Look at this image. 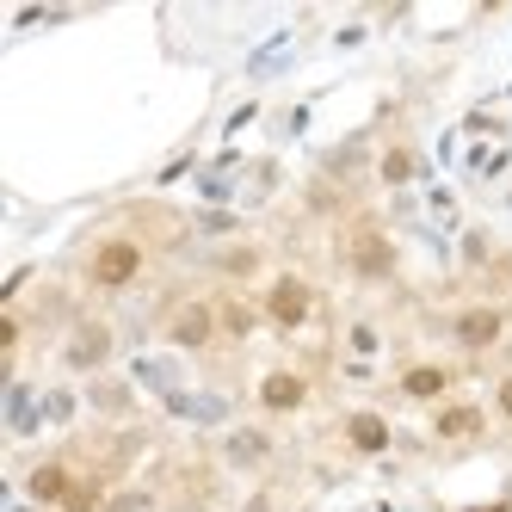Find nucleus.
Masks as SVG:
<instances>
[{
	"label": "nucleus",
	"mask_w": 512,
	"mask_h": 512,
	"mask_svg": "<svg viewBox=\"0 0 512 512\" xmlns=\"http://www.w3.org/2000/svg\"><path fill=\"white\" fill-rule=\"evenodd\" d=\"M260 401H266L272 414H290V408H303V401H309V383H303L297 371H272V377L260 383Z\"/></svg>",
	"instance_id": "6"
},
{
	"label": "nucleus",
	"mask_w": 512,
	"mask_h": 512,
	"mask_svg": "<svg viewBox=\"0 0 512 512\" xmlns=\"http://www.w3.org/2000/svg\"><path fill=\"white\" fill-rule=\"evenodd\" d=\"M475 512H512V506H475Z\"/></svg>",
	"instance_id": "16"
},
{
	"label": "nucleus",
	"mask_w": 512,
	"mask_h": 512,
	"mask_svg": "<svg viewBox=\"0 0 512 512\" xmlns=\"http://www.w3.org/2000/svg\"><path fill=\"white\" fill-rule=\"evenodd\" d=\"M475 432H482V414L475 408H445L438 414V438H475Z\"/></svg>",
	"instance_id": "10"
},
{
	"label": "nucleus",
	"mask_w": 512,
	"mask_h": 512,
	"mask_svg": "<svg viewBox=\"0 0 512 512\" xmlns=\"http://www.w3.org/2000/svg\"><path fill=\"white\" fill-rule=\"evenodd\" d=\"M457 340L463 346H494L500 340V309H469V315H457Z\"/></svg>",
	"instance_id": "8"
},
{
	"label": "nucleus",
	"mask_w": 512,
	"mask_h": 512,
	"mask_svg": "<svg viewBox=\"0 0 512 512\" xmlns=\"http://www.w3.org/2000/svg\"><path fill=\"white\" fill-rule=\"evenodd\" d=\"M210 334H216L210 303H186V309L167 321V340H173V346H210Z\"/></svg>",
	"instance_id": "5"
},
{
	"label": "nucleus",
	"mask_w": 512,
	"mask_h": 512,
	"mask_svg": "<svg viewBox=\"0 0 512 512\" xmlns=\"http://www.w3.org/2000/svg\"><path fill=\"white\" fill-rule=\"evenodd\" d=\"M93 506H99V488H75L62 500V512H93Z\"/></svg>",
	"instance_id": "12"
},
{
	"label": "nucleus",
	"mask_w": 512,
	"mask_h": 512,
	"mask_svg": "<svg viewBox=\"0 0 512 512\" xmlns=\"http://www.w3.org/2000/svg\"><path fill=\"white\" fill-rule=\"evenodd\" d=\"M136 272H142V247L136 241H99V253H93V284L99 290H124Z\"/></svg>",
	"instance_id": "1"
},
{
	"label": "nucleus",
	"mask_w": 512,
	"mask_h": 512,
	"mask_svg": "<svg viewBox=\"0 0 512 512\" xmlns=\"http://www.w3.org/2000/svg\"><path fill=\"white\" fill-rule=\"evenodd\" d=\"M105 352H112V327H105V321H81L75 340H68V364H75V371H93V364H105Z\"/></svg>",
	"instance_id": "4"
},
{
	"label": "nucleus",
	"mask_w": 512,
	"mask_h": 512,
	"mask_svg": "<svg viewBox=\"0 0 512 512\" xmlns=\"http://www.w3.org/2000/svg\"><path fill=\"white\" fill-rule=\"evenodd\" d=\"M383 173H389V179H408V155H401V149H395V155L383 161Z\"/></svg>",
	"instance_id": "14"
},
{
	"label": "nucleus",
	"mask_w": 512,
	"mask_h": 512,
	"mask_svg": "<svg viewBox=\"0 0 512 512\" xmlns=\"http://www.w3.org/2000/svg\"><path fill=\"white\" fill-rule=\"evenodd\" d=\"M260 451H266V438H253V432L235 438V457H241V463H247V457H260Z\"/></svg>",
	"instance_id": "13"
},
{
	"label": "nucleus",
	"mask_w": 512,
	"mask_h": 512,
	"mask_svg": "<svg viewBox=\"0 0 512 512\" xmlns=\"http://www.w3.org/2000/svg\"><path fill=\"white\" fill-rule=\"evenodd\" d=\"M346 438H352L358 451H383V445H389V426H383L377 414H352V420H346Z\"/></svg>",
	"instance_id": "9"
},
{
	"label": "nucleus",
	"mask_w": 512,
	"mask_h": 512,
	"mask_svg": "<svg viewBox=\"0 0 512 512\" xmlns=\"http://www.w3.org/2000/svg\"><path fill=\"white\" fill-rule=\"evenodd\" d=\"M401 389L420 395V401H432V395H445V371H438V364H420V371L401 377Z\"/></svg>",
	"instance_id": "11"
},
{
	"label": "nucleus",
	"mask_w": 512,
	"mask_h": 512,
	"mask_svg": "<svg viewBox=\"0 0 512 512\" xmlns=\"http://www.w3.org/2000/svg\"><path fill=\"white\" fill-rule=\"evenodd\" d=\"M352 272H358V278H389V272H395V247H389L377 229L352 235Z\"/></svg>",
	"instance_id": "3"
},
{
	"label": "nucleus",
	"mask_w": 512,
	"mask_h": 512,
	"mask_svg": "<svg viewBox=\"0 0 512 512\" xmlns=\"http://www.w3.org/2000/svg\"><path fill=\"white\" fill-rule=\"evenodd\" d=\"M31 500H38V506H62L68 494H75V488H68V469L62 463H44V469H31Z\"/></svg>",
	"instance_id": "7"
},
{
	"label": "nucleus",
	"mask_w": 512,
	"mask_h": 512,
	"mask_svg": "<svg viewBox=\"0 0 512 512\" xmlns=\"http://www.w3.org/2000/svg\"><path fill=\"white\" fill-rule=\"evenodd\" d=\"M266 309H272L278 327H303L309 309H315V290H309L303 278H278V284H272V297H266Z\"/></svg>",
	"instance_id": "2"
},
{
	"label": "nucleus",
	"mask_w": 512,
	"mask_h": 512,
	"mask_svg": "<svg viewBox=\"0 0 512 512\" xmlns=\"http://www.w3.org/2000/svg\"><path fill=\"white\" fill-rule=\"evenodd\" d=\"M500 414H506V420H512V377H506V383H500Z\"/></svg>",
	"instance_id": "15"
}]
</instances>
